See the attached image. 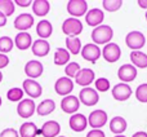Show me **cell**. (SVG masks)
<instances>
[{
  "instance_id": "obj_1",
  "label": "cell",
  "mask_w": 147,
  "mask_h": 137,
  "mask_svg": "<svg viewBox=\"0 0 147 137\" xmlns=\"http://www.w3.org/2000/svg\"><path fill=\"white\" fill-rule=\"evenodd\" d=\"M92 39H93L94 44H109L111 43V39L114 36V30L111 26L109 25H101L98 27H96L92 31Z\"/></svg>"
},
{
  "instance_id": "obj_2",
  "label": "cell",
  "mask_w": 147,
  "mask_h": 137,
  "mask_svg": "<svg viewBox=\"0 0 147 137\" xmlns=\"http://www.w3.org/2000/svg\"><path fill=\"white\" fill-rule=\"evenodd\" d=\"M79 101H80V104L85 105V106H94L99 101V94L92 87H85L79 93Z\"/></svg>"
},
{
  "instance_id": "obj_3",
  "label": "cell",
  "mask_w": 147,
  "mask_h": 137,
  "mask_svg": "<svg viewBox=\"0 0 147 137\" xmlns=\"http://www.w3.org/2000/svg\"><path fill=\"white\" fill-rule=\"evenodd\" d=\"M62 31L67 36H78L79 34L83 33V23L78 18H66L62 23Z\"/></svg>"
},
{
  "instance_id": "obj_4",
  "label": "cell",
  "mask_w": 147,
  "mask_h": 137,
  "mask_svg": "<svg viewBox=\"0 0 147 137\" xmlns=\"http://www.w3.org/2000/svg\"><path fill=\"white\" fill-rule=\"evenodd\" d=\"M125 43L132 51H140L146 44V36L141 31H130L125 36Z\"/></svg>"
},
{
  "instance_id": "obj_5",
  "label": "cell",
  "mask_w": 147,
  "mask_h": 137,
  "mask_svg": "<svg viewBox=\"0 0 147 137\" xmlns=\"http://www.w3.org/2000/svg\"><path fill=\"white\" fill-rule=\"evenodd\" d=\"M67 12L74 18L83 17L88 12V3L85 0H70L67 3Z\"/></svg>"
},
{
  "instance_id": "obj_6",
  "label": "cell",
  "mask_w": 147,
  "mask_h": 137,
  "mask_svg": "<svg viewBox=\"0 0 147 137\" xmlns=\"http://www.w3.org/2000/svg\"><path fill=\"white\" fill-rule=\"evenodd\" d=\"M102 56V51L97 44L94 43H88L81 48V57L85 61H89L92 64L98 61V58Z\"/></svg>"
},
{
  "instance_id": "obj_7",
  "label": "cell",
  "mask_w": 147,
  "mask_h": 137,
  "mask_svg": "<svg viewBox=\"0 0 147 137\" xmlns=\"http://www.w3.org/2000/svg\"><path fill=\"white\" fill-rule=\"evenodd\" d=\"M106 123H107V113L105 110L97 109L94 111H92L88 117V124L93 130H101L102 127H105Z\"/></svg>"
},
{
  "instance_id": "obj_8",
  "label": "cell",
  "mask_w": 147,
  "mask_h": 137,
  "mask_svg": "<svg viewBox=\"0 0 147 137\" xmlns=\"http://www.w3.org/2000/svg\"><path fill=\"white\" fill-rule=\"evenodd\" d=\"M120 56H121V49L116 43H109L102 49V57L105 58V61L110 62V64L119 61Z\"/></svg>"
},
{
  "instance_id": "obj_9",
  "label": "cell",
  "mask_w": 147,
  "mask_h": 137,
  "mask_svg": "<svg viewBox=\"0 0 147 137\" xmlns=\"http://www.w3.org/2000/svg\"><path fill=\"white\" fill-rule=\"evenodd\" d=\"M22 89L31 100L38 98V97H40L41 93H43V88H41L40 84L36 80H34V79H28V78L23 80Z\"/></svg>"
},
{
  "instance_id": "obj_10",
  "label": "cell",
  "mask_w": 147,
  "mask_h": 137,
  "mask_svg": "<svg viewBox=\"0 0 147 137\" xmlns=\"http://www.w3.org/2000/svg\"><path fill=\"white\" fill-rule=\"evenodd\" d=\"M54 91L59 96H70V93L74 91L72 79L67 78V76H62V78L57 79V81L54 83Z\"/></svg>"
},
{
  "instance_id": "obj_11",
  "label": "cell",
  "mask_w": 147,
  "mask_h": 137,
  "mask_svg": "<svg viewBox=\"0 0 147 137\" xmlns=\"http://www.w3.org/2000/svg\"><path fill=\"white\" fill-rule=\"evenodd\" d=\"M35 110H36V105L34 102V100L31 98H23L17 105V114L21 118H25V119L32 117Z\"/></svg>"
},
{
  "instance_id": "obj_12",
  "label": "cell",
  "mask_w": 147,
  "mask_h": 137,
  "mask_svg": "<svg viewBox=\"0 0 147 137\" xmlns=\"http://www.w3.org/2000/svg\"><path fill=\"white\" fill-rule=\"evenodd\" d=\"M132 93H133L132 88H130V85L127 83H119L112 88V97H114L116 101H120V102L129 100Z\"/></svg>"
},
{
  "instance_id": "obj_13",
  "label": "cell",
  "mask_w": 147,
  "mask_h": 137,
  "mask_svg": "<svg viewBox=\"0 0 147 137\" xmlns=\"http://www.w3.org/2000/svg\"><path fill=\"white\" fill-rule=\"evenodd\" d=\"M105 20V13L99 8H93V9L88 10L85 14V22L86 25L92 26V27H98Z\"/></svg>"
},
{
  "instance_id": "obj_14",
  "label": "cell",
  "mask_w": 147,
  "mask_h": 137,
  "mask_svg": "<svg viewBox=\"0 0 147 137\" xmlns=\"http://www.w3.org/2000/svg\"><path fill=\"white\" fill-rule=\"evenodd\" d=\"M117 76H119V79L121 80V83L128 84L137 78V68L133 66V65H129V64L121 65V66L119 67V70H117Z\"/></svg>"
},
{
  "instance_id": "obj_15",
  "label": "cell",
  "mask_w": 147,
  "mask_h": 137,
  "mask_svg": "<svg viewBox=\"0 0 147 137\" xmlns=\"http://www.w3.org/2000/svg\"><path fill=\"white\" fill-rule=\"evenodd\" d=\"M94 78H96V74L92 68H81L75 78V83L78 85H81L83 88H85V87H89L93 83Z\"/></svg>"
},
{
  "instance_id": "obj_16",
  "label": "cell",
  "mask_w": 147,
  "mask_h": 137,
  "mask_svg": "<svg viewBox=\"0 0 147 137\" xmlns=\"http://www.w3.org/2000/svg\"><path fill=\"white\" fill-rule=\"evenodd\" d=\"M80 107V101H79V97L76 96H66L63 97V100L61 101V109L63 113L66 114H75L76 111Z\"/></svg>"
},
{
  "instance_id": "obj_17",
  "label": "cell",
  "mask_w": 147,
  "mask_h": 137,
  "mask_svg": "<svg viewBox=\"0 0 147 137\" xmlns=\"http://www.w3.org/2000/svg\"><path fill=\"white\" fill-rule=\"evenodd\" d=\"M44 66L40 61H36V60H31L27 64L25 65V74L27 75L28 79H34L39 78L40 75H43Z\"/></svg>"
},
{
  "instance_id": "obj_18",
  "label": "cell",
  "mask_w": 147,
  "mask_h": 137,
  "mask_svg": "<svg viewBox=\"0 0 147 137\" xmlns=\"http://www.w3.org/2000/svg\"><path fill=\"white\" fill-rule=\"evenodd\" d=\"M34 25V16L31 13H22L17 16L14 20V27L21 33H26V30L31 28Z\"/></svg>"
},
{
  "instance_id": "obj_19",
  "label": "cell",
  "mask_w": 147,
  "mask_h": 137,
  "mask_svg": "<svg viewBox=\"0 0 147 137\" xmlns=\"http://www.w3.org/2000/svg\"><path fill=\"white\" fill-rule=\"evenodd\" d=\"M59 132H61V125L56 120H48L39 130V135L43 137H58Z\"/></svg>"
},
{
  "instance_id": "obj_20",
  "label": "cell",
  "mask_w": 147,
  "mask_h": 137,
  "mask_svg": "<svg viewBox=\"0 0 147 137\" xmlns=\"http://www.w3.org/2000/svg\"><path fill=\"white\" fill-rule=\"evenodd\" d=\"M69 125L74 132H83L88 125V119L84 114H74L70 117Z\"/></svg>"
},
{
  "instance_id": "obj_21",
  "label": "cell",
  "mask_w": 147,
  "mask_h": 137,
  "mask_svg": "<svg viewBox=\"0 0 147 137\" xmlns=\"http://www.w3.org/2000/svg\"><path fill=\"white\" fill-rule=\"evenodd\" d=\"M31 49H32V53L38 57H45L48 56L49 51H51V45L47 40L44 39H38L32 43L31 45Z\"/></svg>"
},
{
  "instance_id": "obj_22",
  "label": "cell",
  "mask_w": 147,
  "mask_h": 137,
  "mask_svg": "<svg viewBox=\"0 0 147 137\" xmlns=\"http://www.w3.org/2000/svg\"><path fill=\"white\" fill-rule=\"evenodd\" d=\"M14 45L21 51H26L32 45V38L28 33H20L14 38Z\"/></svg>"
},
{
  "instance_id": "obj_23",
  "label": "cell",
  "mask_w": 147,
  "mask_h": 137,
  "mask_svg": "<svg viewBox=\"0 0 147 137\" xmlns=\"http://www.w3.org/2000/svg\"><path fill=\"white\" fill-rule=\"evenodd\" d=\"M127 127L128 123L123 117H114L110 120V130L115 135H121L123 132H125Z\"/></svg>"
},
{
  "instance_id": "obj_24",
  "label": "cell",
  "mask_w": 147,
  "mask_h": 137,
  "mask_svg": "<svg viewBox=\"0 0 147 137\" xmlns=\"http://www.w3.org/2000/svg\"><path fill=\"white\" fill-rule=\"evenodd\" d=\"M56 110V102L51 98H47L44 101H41L40 104L36 106V113H38L40 117H45L49 115Z\"/></svg>"
},
{
  "instance_id": "obj_25",
  "label": "cell",
  "mask_w": 147,
  "mask_h": 137,
  "mask_svg": "<svg viewBox=\"0 0 147 137\" xmlns=\"http://www.w3.org/2000/svg\"><path fill=\"white\" fill-rule=\"evenodd\" d=\"M52 33H53V26L48 20H41L36 25V34L40 36V39L45 40L47 38H49L52 35Z\"/></svg>"
},
{
  "instance_id": "obj_26",
  "label": "cell",
  "mask_w": 147,
  "mask_h": 137,
  "mask_svg": "<svg viewBox=\"0 0 147 137\" xmlns=\"http://www.w3.org/2000/svg\"><path fill=\"white\" fill-rule=\"evenodd\" d=\"M51 10V4L48 0H35L32 1V12L39 17L47 16Z\"/></svg>"
},
{
  "instance_id": "obj_27",
  "label": "cell",
  "mask_w": 147,
  "mask_h": 137,
  "mask_svg": "<svg viewBox=\"0 0 147 137\" xmlns=\"http://www.w3.org/2000/svg\"><path fill=\"white\" fill-rule=\"evenodd\" d=\"M130 61L136 68H146L147 67V54L141 51H132L130 53Z\"/></svg>"
},
{
  "instance_id": "obj_28",
  "label": "cell",
  "mask_w": 147,
  "mask_h": 137,
  "mask_svg": "<svg viewBox=\"0 0 147 137\" xmlns=\"http://www.w3.org/2000/svg\"><path fill=\"white\" fill-rule=\"evenodd\" d=\"M20 136L21 137H36L39 135V128L35 123L26 122L20 127Z\"/></svg>"
},
{
  "instance_id": "obj_29",
  "label": "cell",
  "mask_w": 147,
  "mask_h": 137,
  "mask_svg": "<svg viewBox=\"0 0 147 137\" xmlns=\"http://www.w3.org/2000/svg\"><path fill=\"white\" fill-rule=\"evenodd\" d=\"M70 52L66 48H57L54 53V65L57 66H63V65L70 64Z\"/></svg>"
},
{
  "instance_id": "obj_30",
  "label": "cell",
  "mask_w": 147,
  "mask_h": 137,
  "mask_svg": "<svg viewBox=\"0 0 147 137\" xmlns=\"http://www.w3.org/2000/svg\"><path fill=\"white\" fill-rule=\"evenodd\" d=\"M66 47L67 51L70 52V54H79L81 52V40L78 38V36H67L66 38Z\"/></svg>"
},
{
  "instance_id": "obj_31",
  "label": "cell",
  "mask_w": 147,
  "mask_h": 137,
  "mask_svg": "<svg viewBox=\"0 0 147 137\" xmlns=\"http://www.w3.org/2000/svg\"><path fill=\"white\" fill-rule=\"evenodd\" d=\"M23 94H25V92H23L22 88H18V87H14V88H10L9 91L7 92V97L9 101L12 102H20L22 101V97Z\"/></svg>"
},
{
  "instance_id": "obj_32",
  "label": "cell",
  "mask_w": 147,
  "mask_h": 137,
  "mask_svg": "<svg viewBox=\"0 0 147 137\" xmlns=\"http://www.w3.org/2000/svg\"><path fill=\"white\" fill-rule=\"evenodd\" d=\"M14 1L12 0H0V12L5 17H9L14 13Z\"/></svg>"
},
{
  "instance_id": "obj_33",
  "label": "cell",
  "mask_w": 147,
  "mask_h": 137,
  "mask_svg": "<svg viewBox=\"0 0 147 137\" xmlns=\"http://www.w3.org/2000/svg\"><path fill=\"white\" fill-rule=\"evenodd\" d=\"M13 47H14V40H12L9 36H1L0 38V53H9L13 49Z\"/></svg>"
},
{
  "instance_id": "obj_34",
  "label": "cell",
  "mask_w": 147,
  "mask_h": 137,
  "mask_svg": "<svg viewBox=\"0 0 147 137\" xmlns=\"http://www.w3.org/2000/svg\"><path fill=\"white\" fill-rule=\"evenodd\" d=\"M102 5H103L105 10H107V12H116L121 8L123 0H103Z\"/></svg>"
},
{
  "instance_id": "obj_35",
  "label": "cell",
  "mask_w": 147,
  "mask_h": 137,
  "mask_svg": "<svg viewBox=\"0 0 147 137\" xmlns=\"http://www.w3.org/2000/svg\"><path fill=\"white\" fill-rule=\"evenodd\" d=\"M80 70H81V67L78 62H70L65 67V74H66L67 78L72 79V78H76V75H78V73Z\"/></svg>"
},
{
  "instance_id": "obj_36",
  "label": "cell",
  "mask_w": 147,
  "mask_h": 137,
  "mask_svg": "<svg viewBox=\"0 0 147 137\" xmlns=\"http://www.w3.org/2000/svg\"><path fill=\"white\" fill-rule=\"evenodd\" d=\"M94 87H96L97 92H107L110 89V80L106 78H98L94 81Z\"/></svg>"
},
{
  "instance_id": "obj_37",
  "label": "cell",
  "mask_w": 147,
  "mask_h": 137,
  "mask_svg": "<svg viewBox=\"0 0 147 137\" xmlns=\"http://www.w3.org/2000/svg\"><path fill=\"white\" fill-rule=\"evenodd\" d=\"M136 98L140 102H143V104L147 102V83H143L137 87V89H136Z\"/></svg>"
},
{
  "instance_id": "obj_38",
  "label": "cell",
  "mask_w": 147,
  "mask_h": 137,
  "mask_svg": "<svg viewBox=\"0 0 147 137\" xmlns=\"http://www.w3.org/2000/svg\"><path fill=\"white\" fill-rule=\"evenodd\" d=\"M0 137H20V133L14 128H5L0 132Z\"/></svg>"
},
{
  "instance_id": "obj_39",
  "label": "cell",
  "mask_w": 147,
  "mask_h": 137,
  "mask_svg": "<svg viewBox=\"0 0 147 137\" xmlns=\"http://www.w3.org/2000/svg\"><path fill=\"white\" fill-rule=\"evenodd\" d=\"M86 137H106V135L102 130H92L90 132H88Z\"/></svg>"
},
{
  "instance_id": "obj_40",
  "label": "cell",
  "mask_w": 147,
  "mask_h": 137,
  "mask_svg": "<svg viewBox=\"0 0 147 137\" xmlns=\"http://www.w3.org/2000/svg\"><path fill=\"white\" fill-rule=\"evenodd\" d=\"M8 65H9V57H8L7 54L0 53V70L7 67Z\"/></svg>"
},
{
  "instance_id": "obj_41",
  "label": "cell",
  "mask_w": 147,
  "mask_h": 137,
  "mask_svg": "<svg viewBox=\"0 0 147 137\" xmlns=\"http://www.w3.org/2000/svg\"><path fill=\"white\" fill-rule=\"evenodd\" d=\"M14 4H17L18 7H22V8H27L32 4L31 0H14Z\"/></svg>"
},
{
  "instance_id": "obj_42",
  "label": "cell",
  "mask_w": 147,
  "mask_h": 137,
  "mask_svg": "<svg viewBox=\"0 0 147 137\" xmlns=\"http://www.w3.org/2000/svg\"><path fill=\"white\" fill-rule=\"evenodd\" d=\"M5 25H7V17L0 12V27H4Z\"/></svg>"
},
{
  "instance_id": "obj_43",
  "label": "cell",
  "mask_w": 147,
  "mask_h": 137,
  "mask_svg": "<svg viewBox=\"0 0 147 137\" xmlns=\"http://www.w3.org/2000/svg\"><path fill=\"white\" fill-rule=\"evenodd\" d=\"M138 5H140L141 8H143V9H147V0H138Z\"/></svg>"
},
{
  "instance_id": "obj_44",
  "label": "cell",
  "mask_w": 147,
  "mask_h": 137,
  "mask_svg": "<svg viewBox=\"0 0 147 137\" xmlns=\"http://www.w3.org/2000/svg\"><path fill=\"white\" fill-rule=\"evenodd\" d=\"M132 137H147V132H143V131H140V132H136Z\"/></svg>"
},
{
  "instance_id": "obj_45",
  "label": "cell",
  "mask_w": 147,
  "mask_h": 137,
  "mask_svg": "<svg viewBox=\"0 0 147 137\" xmlns=\"http://www.w3.org/2000/svg\"><path fill=\"white\" fill-rule=\"evenodd\" d=\"M3 81V74H1V71H0V83Z\"/></svg>"
},
{
  "instance_id": "obj_46",
  "label": "cell",
  "mask_w": 147,
  "mask_h": 137,
  "mask_svg": "<svg viewBox=\"0 0 147 137\" xmlns=\"http://www.w3.org/2000/svg\"><path fill=\"white\" fill-rule=\"evenodd\" d=\"M115 137H125V136H123V135H116Z\"/></svg>"
},
{
  "instance_id": "obj_47",
  "label": "cell",
  "mask_w": 147,
  "mask_h": 137,
  "mask_svg": "<svg viewBox=\"0 0 147 137\" xmlns=\"http://www.w3.org/2000/svg\"><path fill=\"white\" fill-rule=\"evenodd\" d=\"M145 17H146V21H147V10H146V13H145Z\"/></svg>"
},
{
  "instance_id": "obj_48",
  "label": "cell",
  "mask_w": 147,
  "mask_h": 137,
  "mask_svg": "<svg viewBox=\"0 0 147 137\" xmlns=\"http://www.w3.org/2000/svg\"><path fill=\"white\" fill-rule=\"evenodd\" d=\"M1 104H3V101H1V97H0V106H1Z\"/></svg>"
},
{
  "instance_id": "obj_49",
  "label": "cell",
  "mask_w": 147,
  "mask_h": 137,
  "mask_svg": "<svg viewBox=\"0 0 147 137\" xmlns=\"http://www.w3.org/2000/svg\"><path fill=\"white\" fill-rule=\"evenodd\" d=\"M58 137H66V136H58Z\"/></svg>"
}]
</instances>
